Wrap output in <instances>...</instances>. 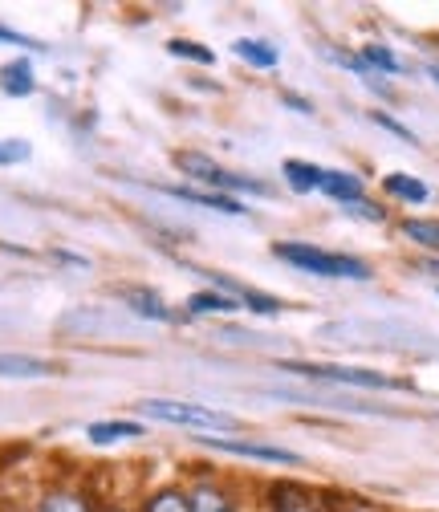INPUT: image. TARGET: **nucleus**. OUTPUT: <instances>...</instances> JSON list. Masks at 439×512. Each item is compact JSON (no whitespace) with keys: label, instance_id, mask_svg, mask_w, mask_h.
<instances>
[{"label":"nucleus","instance_id":"obj_22","mask_svg":"<svg viewBox=\"0 0 439 512\" xmlns=\"http://www.w3.org/2000/svg\"><path fill=\"white\" fill-rule=\"evenodd\" d=\"M167 49H171L175 57H192V61H200V66H212V61H216L212 49H204V45H196V41H183V37H175Z\"/></svg>","mask_w":439,"mask_h":512},{"label":"nucleus","instance_id":"obj_19","mask_svg":"<svg viewBox=\"0 0 439 512\" xmlns=\"http://www.w3.org/2000/svg\"><path fill=\"white\" fill-rule=\"evenodd\" d=\"M187 496H192V512H236L232 508V500L220 492V488H196V492H187Z\"/></svg>","mask_w":439,"mask_h":512},{"label":"nucleus","instance_id":"obj_1","mask_svg":"<svg viewBox=\"0 0 439 512\" xmlns=\"http://www.w3.org/2000/svg\"><path fill=\"white\" fill-rule=\"evenodd\" d=\"M273 252L281 256L285 265H293L301 273H313V277H338V281H366L370 277V265L366 261H358V256H346V252H326L318 244L281 240V244H273Z\"/></svg>","mask_w":439,"mask_h":512},{"label":"nucleus","instance_id":"obj_5","mask_svg":"<svg viewBox=\"0 0 439 512\" xmlns=\"http://www.w3.org/2000/svg\"><path fill=\"white\" fill-rule=\"evenodd\" d=\"M208 447H220L228 456H244V460H261V464H285L297 468L301 456L289 452V447H273V443H248V439H204Z\"/></svg>","mask_w":439,"mask_h":512},{"label":"nucleus","instance_id":"obj_10","mask_svg":"<svg viewBox=\"0 0 439 512\" xmlns=\"http://www.w3.org/2000/svg\"><path fill=\"white\" fill-rule=\"evenodd\" d=\"M57 366L33 354H0V378H45Z\"/></svg>","mask_w":439,"mask_h":512},{"label":"nucleus","instance_id":"obj_4","mask_svg":"<svg viewBox=\"0 0 439 512\" xmlns=\"http://www.w3.org/2000/svg\"><path fill=\"white\" fill-rule=\"evenodd\" d=\"M175 163H179V171H187L192 179L216 187L220 196H228V191H253V196H269V187H265V183L244 179V175H232V171H224L220 163H212L208 155H187V151H183V155H175Z\"/></svg>","mask_w":439,"mask_h":512},{"label":"nucleus","instance_id":"obj_21","mask_svg":"<svg viewBox=\"0 0 439 512\" xmlns=\"http://www.w3.org/2000/svg\"><path fill=\"white\" fill-rule=\"evenodd\" d=\"M37 512H90V504H86L82 496H74V492H57V496H49Z\"/></svg>","mask_w":439,"mask_h":512},{"label":"nucleus","instance_id":"obj_15","mask_svg":"<svg viewBox=\"0 0 439 512\" xmlns=\"http://www.w3.org/2000/svg\"><path fill=\"white\" fill-rule=\"evenodd\" d=\"M232 49L248 61V66H257V70H273V66H277V49H273L269 41H253V37H244V41H236Z\"/></svg>","mask_w":439,"mask_h":512},{"label":"nucleus","instance_id":"obj_7","mask_svg":"<svg viewBox=\"0 0 439 512\" xmlns=\"http://www.w3.org/2000/svg\"><path fill=\"white\" fill-rule=\"evenodd\" d=\"M212 281H216V289H228V297H232V301L248 305L253 313H281V301H277V297H269V293H261V289L236 285V281H228V277H212Z\"/></svg>","mask_w":439,"mask_h":512},{"label":"nucleus","instance_id":"obj_20","mask_svg":"<svg viewBox=\"0 0 439 512\" xmlns=\"http://www.w3.org/2000/svg\"><path fill=\"white\" fill-rule=\"evenodd\" d=\"M147 512H192V496L183 492H159L147 500Z\"/></svg>","mask_w":439,"mask_h":512},{"label":"nucleus","instance_id":"obj_6","mask_svg":"<svg viewBox=\"0 0 439 512\" xmlns=\"http://www.w3.org/2000/svg\"><path fill=\"white\" fill-rule=\"evenodd\" d=\"M322 191H326L330 200H338L342 208H346V204L366 200L362 179H358V175H350V171H326V175H322Z\"/></svg>","mask_w":439,"mask_h":512},{"label":"nucleus","instance_id":"obj_2","mask_svg":"<svg viewBox=\"0 0 439 512\" xmlns=\"http://www.w3.org/2000/svg\"><path fill=\"white\" fill-rule=\"evenodd\" d=\"M285 374H301L309 382H342V387H366V391H411V382L379 374V370H358V366H326V362H277Z\"/></svg>","mask_w":439,"mask_h":512},{"label":"nucleus","instance_id":"obj_12","mask_svg":"<svg viewBox=\"0 0 439 512\" xmlns=\"http://www.w3.org/2000/svg\"><path fill=\"white\" fill-rule=\"evenodd\" d=\"M0 90L13 94V98L33 94V70H29V61H25V57H21V61H9V66L0 70Z\"/></svg>","mask_w":439,"mask_h":512},{"label":"nucleus","instance_id":"obj_11","mask_svg":"<svg viewBox=\"0 0 439 512\" xmlns=\"http://www.w3.org/2000/svg\"><path fill=\"white\" fill-rule=\"evenodd\" d=\"M122 301H127L139 317H151V322H171V309H167L163 297L151 293V289H122Z\"/></svg>","mask_w":439,"mask_h":512},{"label":"nucleus","instance_id":"obj_8","mask_svg":"<svg viewBox=\"0 0 439 512\" xmlns=\"http://www.w3.org/2000/svg\"><path fill=\"white\" fill-rule=\"evenodd\" d=\"M175 200H187V204H204L212 212H224V216H244V204L232 200V196H220V191H192V187H167Z\"/></svg>","mask_w":439,"mask_h":512},{"label":"nucleus","instance_id":"obj_16","mask_svg":"<svg viewBox=\"0 0 439 512\" xmlns=\"http://www.w3.org/2000/svg\"><path fill=\"white\" fill-rule=\"evenodd\" d=\"M187 309L192 313H232V309H240V301H232L228 293H192L187 297Z\"/></svg>","mask_w":439,"mask_h":512},{"label":"nucleus","instance_id":"obj_25","mask_svg":"<svg viewBox=\"0 0 439 512\" xmlns=\"http://www.w3.org/2000/svg\"><path fill=\"white\" fill-rule=\"evenodd\" d=\"M370 118H374V122H379V126H383V131H391V135H399V139H407V143H415V135L407 131V126H403V122H395L391 114H370Z\"/></svg>","mask_w":439,"mask_h":512},{"label":"nucleus","instance_id":"obj_14","mask_svg":"<svg viewBox=\"0 0 439 512\" xmlns=\"http://www.w3.org/2000/svg\"><path fill=\"white\" fill-rule=\"evenodd\" d=\"M322 167H313V163H301V159H285V179L293 191H318L322 187Z\"/></svg>","mask_w":439,"mask_h":512},{"label":"nucleus","instance_id":"obj_3","mask_svg":"<svg viewBox=\"0 0 439 512\" xmlns=\"http://www.w3.org/2000/svg\"><path fill=\"white\" fill-rule=\"evenodd\" d=\"M139 411L151 415V419H159V423L196 427V431H236V427H240L228 411L200 407V403H175V399H147V403H139Z\"/></svg>","mask_w":439,"mask_h":512},{"label":"nucleus","instance_id":"obj_9","mask_svg":"<svg viewBox=\"0 0 439 512\" xmlns=\"http://www.w3.org/2000/svg\"><path fill=\"white\" fill-rule=\"evenodd\" d=\"M383 187H387V196H395V200H403V204H427V200H431V187H427L423 179L407 175V171H391V175L383 179Z\"/></svg>","mask_w":439,"mask_h":512},{"label":"nucleus","instance_id":"obj_18","mask_svg":"<svg viewBox=\"0 0 439 512\" xmlns=\"http://www.w3.org/2000/svg\"><path fill=\"white\" fill-rule=\"evenodd\" d=\"M362 66L366 70H383V74H399L403 66H399V57L387 49V45H362Z\"/></svg>","mask_w":439,"mask_h":512},{"label":"nucleus","instance_id":"obj_23","mask_svg":"<svg viewBox=\"0 0 439 512\" xmlns=\"http://www.w3.org/2000/svg\"><path fill=\"white\" fill-rule=\"evenodd\" d=\"M346 212H354V216H362V220H374V224H383V220H387V212H383L379 204H370V200H358V204H346Z\"/></svg>","mask_w":439,"mask_h":512},{"label":"nucleus","instance_id":"obj_17","mask_svg":"<svg viewBox=\"0 0 439 512\" xmlns=\"http://www.w3.org/2000/svg\"><path fill=\"white\" fill-rule=\"evenodd\" d=\"M403 236L415 240L419 248L439 252V220H403Z\"/></svg>","mask_w":439,"mask_h":512},{"label":"nucleus","instance_id":"obj_13","mask_svg":"<svg viewBox=\"0 0 439 512\" xmlns=\"http://www.w3.org/2000/svg\"><path fill=\"white\" fill-rule=\"evenodd\" d=\"M86 435H90L94 443H114V439H139L143 427L131 423V419H110V423H90Z\"/></svg>","mask_w":439,"mask_h":512},{"label":"nucleus","instance_id":"obj_27","mask_svg":"<svg viewBox=\"0 0 439 512\" xmlns=\"http://www.w3.org/2000/svg\"><path fill=\"white\" fill-rule=\"evenodd\" d=\"M427 74H431V78H435V82H439V66H427Z\"/></svg>","mask_w":439,"mask_h":512},{"label":"nucleus","instance_id":"obj_24","mask_svg":"<svg viewBox=\"0 0 439 512\" xmlns=\"http://www.w3.org/2000/svg\"><path fill=\"white\" fill-rule=\"evenodd\" d=\"M21 159H29V143H17V139L13 143H0V163H5V167L9 163H21Z\"/></svg>","mask_w":439,"mask_h":512},{"label":"nucleus","instance_id":"obj_26","mask_svg":"<svg viewBox=\"0 0 439 512\" xmlns=\"http://www.w3.org/2000/svg\"><path fill=\"white\" fill-rule=\"evenodd\" d=\"M0 45H25V49H37V41H29L25 33H13V29H5V25H0Z\"/></svg>","mask_w":439,"mask_h":512}]
</instances>
